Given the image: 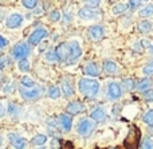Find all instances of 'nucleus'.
<instances>
[{
  "label": "nucleus",
  "mask_w": 153,
  "mask_h": 149,
  "mask_svg": "<svg viewBox=\"0 0 153 149\" xmlns=\"http://www.w3.org/2000/svg\"><path fill=\"white\" fill-rule=\"evenodd\" d=\"M55 51L59 58V62H63L65 64H74L82 56L81 44L76 40L61 43V44L56 46Z\"/></svg>",
  "instance_id": "nucleus-1"
},
{
  "label": "nucleus",
  "mask_w": 153,
  "mask_h": 149,
  "mask_svg": "<svg viewBox=\"0 0 153 149\" xmlns=\"http://www.w3.org/2000/svg\"><path fill=\"white\" fill-rule=\"evenodd\" d=\"M78 90L86 98H95L100 94V82L94 78H81L78 82Z\"/></svg>",
  "instance_id": "nucleus-2"
},
{
  "label": "nucleus",
  "mask_w": 153,
  "mask_h": 149,
  "mask_svg": "<svg viewBox=\"0 0 153 149\" xmlns=\"http://www.w3.org/2000/svg\"><path fill=\"white\" fill-rule=\"evenodd\" d=\"M140 140H141V130L137 126L132 125L129 129V133L126 134L124 140V148L125 149H137L140 147Z\"/></svg>",
  "instance_id": "nucleus-3"
},
{
  "label": "nucleus",
  "mask_w": 153,
  "mask_h": 149,
  "mask_svg": "<svg viewBox=\"0 0 153 149\" xmlns=\"http://www.w3.org/2000/svg\"><path fill=\"white\" fill-rule=\"evenodd\" d=\"M95 129V121H93L91 118H82L78 122L76 126V132L79 136L82 137H90L93 134Z\"/></svg>",
  "instance_id": "nucleus-4"
},
{
  "label": "nucleus",
  "mask_w": 153,
  "mask_h": 149,
  "mask_svg": "<svg viewBox=\"0 0 153 149\" xmlns=\"http://www.w3.org/2000/svg\"><path fill=\"white\" fill-rule=\"evenodd\" d=\"M19 91H20L22 97H23L26 101H36L38 98H40L43 94V89L42 87H24V86H20L19 87Z\"/></svg>",
  "instance_id": "nucleus-5"
},
{
  "label": "nucleus",
  "mask_w": 153,
  "mask_h": 149,
  "mask_svg": "<svg viewBox=\"0 0 153 149\" xmlns=\"http://www.w3.org/2000/svg\"><path fill=\"white\" fill-rule=\"evenodd\" d=\"M30 54V46L27 43H18L11 48V56L16 61H20V59L27 58Z\"/></svg>",
  "instance_id": "nucleus-6"
},
{
  "label": "nucleus",
  "mask_w": 153,
  "mask_h": 149,
  "mask_svg": "<svg viewBox=\"0 0 153 149\" xmlns=\"http://www.w3.org/2000/svg\"><path fill=\"white\" fill-rule=\"evenodd\" d=\"M48 36V31L45 28V27H39V28L34 30L31 32V35L28 36V44L32 46H36L38 43H40L45 38Z\"/></svg>",
  "instance_id": "nucleus-7"
},
{
  "label": "nucleus",
  "mask_w": 153,
  "mask_h": 149,
  "mask_svg": "<svg viewBox=\"0 0 153 149\" xmlns=\"http://www.w3.org/2000/svg\"><path fill=\"white\" fill-rule=\"evenodd\" d=\"M78 16L82 20H93V19L98 18V11L95 10V7L91 5H86V7H82L78 11Z\"/></svg>",
  "instance_id": "nucleus-8"
},
{
  "label": "nucleus",
  "mask_w": 153,
  "mask_h": 149,
  "mask_svg": "<svg viewBox=\"0 0 153 149\" xmlns=\"http://www.w3.org/2000/svg\"><path fill=\"white\" fill-rule=\"evenodd\" d=\"M23 24V16L20 13H11L5 20V26L11 30H15Z\"/></svg>",
  "instance_id": "nucleus-9"
},
{
  "label": "nucleus",
  "mask_w": 153,
  "mask_h": 149,
  "mask_svg": "<svg viewBox=\"0 0 153 149\" xmlns=\"http://www.w3.org/2000/svg\"><path fill=\"white\" fill-rule=\"evenodd\" d=\"M108 96L110 99H113V101H116V99H118L120 97L122 96V87L120 83L117 82H110L108 86Z\"/></svg>",
  "instance_id": "nucleus-10"
},
{
  "label": "nucleus",
  "mask_w": 153,
  "mask_h": 149,
  "mask_svg": "<svg viewBox=\"0 0 153 149\" xmlns=\"http://www.w3.org/2000/svg\"><path fill=\"white\" fill-rule=\"evenodd\" d=\"M87 32H89V36L93 40H101L105 36V28H103L101 24H94V26L89 27Z\"/></svg>",
  "instance_id": "nucleus-11"
},
{
  "label": "nucleus",
  "mask_w": 153,
  "mask_h": 149,
  "mask_svg": "<svg viewBox=\"0 0 153 149\" xmlns=\"http://www.w3.org/2000/svg\"><path fill=\"white\" fill-rule=\"evenodd\" d=\"M66 110H67V114L76 116V114H81V113H83L85 110H86V106H85L82 102L75 101V102H70V104L67 105Z\"/></svg>",
  "instance_id": "nucleus-12"
},
{
  "label": "nucleus",
  "mask_w": 153,
  "mask_h": 149,
  "mask_svg": "<svg viewBox=\"0 0 153 149\" xmlns=\"http://www.w3.org/2000/svg\"><path fill=\"white\" fill-rule=\"evenodd\" d=\"M8 140H10V144L12 145L15 149H24L27 147V141L23 137L18 136L15 133H10L8 134Z\"/></svg>",
  "instance_id": "nucleus-13"
},
{
  "label": "nucleus",
  "mask_w": 153,
  "mask_h": 149,
  "mask_svg": "<svg viewBox=\"0 0 153 149\" xmlns=\"http://www.w3.org/2000/svg\"><path fill=\"white\" fill-rule=\"evenodd\" d=\"M58 120H59V124H61V126H62L63 130L69 132L70 129L73 128V118H71L70 114H61L58 117Z\"/></svg>",
  "instance_id": "nucleus-14"
},
{
  "label": "nucleus",
  "mask_w": 153,
  "mask_h": 149,
  "mask_svg": "<svg viewBox=\"0 0 153 149\" xmlns=\"http://www.w3.org/2000/svg\"><path fill=\"white\" fill-rule=\"evenodd\" d=\"M90 118H91L93 121H95V122H103L106 118V112L102 109V107H97V109H94L91 112Z\"/></svg>",
  "instance_id": "nucleus-15"
},
{
  "label": "nucleus",
  "mask_w": 153,
  "mask_h": 149,
  "mask_svg": "<svg viewBox=\"0 0 153 149\" xmlns=\"http://www.w3.org/2000/svg\"><path fill=\"white\" fill-rule=\"evenodd\" d=\"M85 73L87 75H91V77H98L100 75V67L95 62H90L85 66Z\"/></svg>",
  "instance_id": "nucleus-16"
},
{
  "label": "nucleus",
  "mask_w": 153,
  "mask_h": 149,
  "mask_svg": "<svg viewBox=\"0 0 153 149\" xmlns=\"http://www.w3.org/2000/svg\"><path fill=\"white\" fill-rule=\"evenodd\" d=\"M62 93H63L65 97H71L74 94V87H73L71 82L69 79L62 81Z\"/></svg>",
  "instance_id": "nucleus-17"
},
{
  "label": "nucleus",
  "mask_w": 153,
  "mask_h": 149,
  "mask_svg": "<svg viewBox=\"0 0 153 149\" xmlns=\"http://www.w3.org/2000/svg\"><path fill=\"white\" fill-rule=\"evenodd\" d=\"M152 85H153L152 79H149V78H144V79L138 81V83L136 85V89H137L138 91H143V93H144V91L149 90Z\"/></svg>",
  "instance_id": "nucleus-18"
},
{
  "label": "nucleus",
  "mask_w": 153,
  "mask_h": 149,
  "mask_svg": "<svg viewBox=\"0 0 153 149\" xmlns=\"http://www.w3.org/2000/svg\"><path fill=\"white\" fill-rule=\"evenodd\" d=\"M103 70L106 73H109V74H113V73H116L118 70V64L113 61H105L103 62Z\"/></svg>",
  "instance_id": "nucleus-19"
},
{
  "label": "nucleus",
  "mask_w": 153,
  "mask_h": 149,
  "mask_svg": "<svg viewBox=\"0 0 153 149\" xmlns=\"http://www.w3.org/2000/svg\"><path fill=\"white\" fill-rule=\"evenodd\" d=\"M138 31L143 32V34H148L152 31V23L149 20H143L138 23Z\"/></svg>",
  "instance_id": "nucleus-20"
},
{
  "label": "nucleus",
  "mask_w": 153,
  "mask_h": 149,
  "mask_svg": "<svg viewBox=\"0 0 153 149\" xmlns=\"http://www.w3.org/2000/svg\"><path fill=\"white\" fill-rule=\"evenodd\" d=\"M129 8V5L124 4V3H118V4H116L113 8H111V12H113V15H121V13H124L125 11Z\"/></svg>",
  "instance_id": "nucleus-21"
},
{
  "label": "nucleus",
  "mask_w": 153,
  "mask_h": 149,
  "mask_svg": "<svg viewBox=\"0 0 153 149\" xmlns=\"http://www.w3.org/2000/svg\"><path fill=\"white\" fill-rule=\"evenodd\" d=\"M20 83H22V86H24V87H35V81L32 79L30 75H23L22 77V81H20Z\"/></svg>",
  "instance_id": "nucleus-22"
},
{
  "label": "nucleus",
  "mask_w": 153,
  "mask_h": 149,
  "mask_svg": "<svg viewBox=\"0 0 153 149\" xmlns=\"http://www.w3.org/2000/svg\"><path fill=\"white\" fill-rule=\"evenodd\" d=\"M31 142L34 145H38V147H40V145H45L46 142H47V136H46V134H38V136H35L34 139H32Z\"/></svg>",
  "instance_id": "nucleus-23"
},
{
  "label": "nucleus",
  "mask_w": 153,
  "mask_h": 149,
  "mask_svg": "<svg viewBox=\"0 0 153 149\" xmlns=\"http://www.w3.org/2000/svg\"><path fill=\"white\" fill-rule=\"evenodd\" d=\"M48 97H50L51 99H58L59 97H61V89L56 87V86H51V87L48 89Z\"/></svg>",
  "instance_id": "nucleus-24"
},
{
  "label": "nucleus",
  "mask_w": 153,
  "mask_h": 149,
  "mask_svg": "<svg viewBox=\"0 0 153 149\" xmlns=\"http://www.w3.org/2000/svg\"><path fill=\"white\" fill-rule=\"evenodd\" d=\"M18 67H19V70H20L22 73H27L30 70V61L27 58L20 59L19 63H18Z\"/></svg>",
  "instance_id": "nucleus-25"
},
{
  "label": "nucleus",
  "mask_w": 153,
  "mask_h": 149,
  "mask_svg": "<svg viewBox=\"0 0 153 149\" xmlns=\"http://www.w3.org/2000/svg\"><path fill=\"white\" fill-rule=\"evenodd\" d=\"M153 15V4H148L146 7H144L140 11V16L141 18H148V16Z\"/></svg>",
  "instance_id": "nucleus-26"
},
{
  "label": "nucleus",
  "mask_w": 153,
  "mask_h": 149,
  "mask_svg": "<svg viewBox=\"0 0 153 149\" xmlns=\"http://www.w3.org/2000/svg\"><path fill=\"white\" fill-rule=\"evenodd\" d=\"M143 120H144V122H145L146 125L153 126V110H148V112L144 114Z\"/></svg>",
  "instance_id": "nucleus-27"
},
{
  "label": "nucleus",
  "mask_w": 153,
  "mask_h": 149,
  "mask_svg": "<svg viewBox=\"0 0 153 149\" xmlns=\"http://www.w3.org/2000/svg\"><path fill=\"white\" fill-rule=\"evenodd\" d=\"M22 4L28 10H34L38 5V0H22Z\"/></svg>",
  "instance_id": "nucleus-28"
},
{
  "label": "nucleus",
  "mask_w": 153,
  "mask_h": 149,
  "mask_svg": "<svg viewBox=\"0 0 153 149\" xmlns=\"http://www.w3.org/2000/svg\"><path fill=\"white\" fill-rule=\"evenodd\" d=\"M46 59H47L48 62H56V61H59L58 55H56V51H47V53H46Z\"/></svg>",
  "instance_id": "nucleus-29"
},
{
  "label": "nucleus",
  "mask_w": 153,
  "mask_h": 149,
  "mask_svg": "<svg viewBox=\"0 0 153 149\" xmlns=\"http://www.w3.org/2000/svg\"><path fill=\"white\" fill-rule=\"evenodd\" d=\"M8 64H10V58H8L7 55H4V54H1V55H0V70L7 67Z\"/></svg>",
  "instance_id": "nucleus-30"
},
{
  "label": "nucleus",
  "mask_w": 153,
  "mask_h": 149,
  "mask_svg": "<svg viewBox=\"0 0 153 149\" xmlns=\"http://www.w3.org/2000/svg\"><path fill=\"white\" fill-rule=\"evenodd\" d=\"M136 85H137V83H136L133 79H125V81H124V87L128 91L133 90V89L136 87Z\"/></svg>",
  "instance_id": "nucleus-31"
},
{
  "label": "nucleus",
  "mask_w": 153,
  "mask_h": 149,
  "mask_svg": "<svg viewBox=\"0 0 153 149\" xmlns=\"http://www.w3.org/2000/svg\"><path fill=\"white\" fill-rule=\"evenodd\" d=\"M143 73L145 75H153V62H152V63H148V64H145V66H144Z\"/></svg>",
  "instance_id": "nucleus-32"
},
{
  "label": "nucleus",
  "mask_w": 153,
  "mask_h": 149,
  "mask_svg": "<svg viewBox=\"0 0 153 149\" xmlns=\"http://www.w3.org/2000/svg\"><path fill=\"white\" fill-rule=\"evenodd\" d=\"M59 19H61V12H59V11H53V12L50 13L51 21H59Z\"/></svg>",
  "instance_id": "nucleus-33"
},
{
  "label": "nucleus",
  "mask_w": 153,
  "mask_h": 149,
  "mask_svg": "<svg viewBox=\"0 0 153 149\" xmlns=\"http://www.w3.org/2000/svg\"><path fill=\"white\" fill-rule=\"evenodd\" d=\"M8 113H10L11 116H16V113H19V107L13 104H10L8 105Z\"/></svg>",
  "instance_id": "nucleus-34"
},
{
  "label": "nucleus",
  "mask_w": 153,
  "mask_h": 149,
  "mask_svg": "<svg viewBox=\"0 0 153 149\" xmlns=\"http://www.w3.org/2000/svg\"><path fill=\"white\" fill-rule=\"evenodd\" d=\"M141 149H153V142L149 139L144 140V142L141 144Z\"/></svg>",
  "instance_id": "nucleus-35"
},
{
  "label": "nucleus",
  "mask_w": 153,
  "mask_h": 149,
  "mask_svg": "<svg viewBox=\"0 0 153 149\" xmlns=\"http://www.w3.org/2000/svg\"><path fill=\"white\" fill-rule=\"evenodd\" d=\"M144 98L146 101H153V89H149V90L144 91Z\"/></svg>",
  "instance_id": "nucleus-36"
},
{
  "label": "nucleus",
  "mask_w": 153,
  "mask_h": 149,
  "mask_svg": "<svg viewBox=\"0 0 153 149\" xmlns=\"http://www.w3.org/2000/svg\"><path fill=\"white\" fill-rule=\"evenodd\" d=\"M141 1H143V0H129V7L132 8V10H136V8L141 4Z\"/></svg>",
  "instance_id": "nucleus-37"
},
{
  "label": "nucleus",
  "mask_w": 153,
  "mask_h": 149,
  "mask_svg": "<svg viewBox=\"0 0 153 149\" xmlns=\"http://www.w3.org/2000/svg\"><path fill=\"white\" fill-rule=\"evenodd\" d=\"M7 44H8V40L0 35V50H1V48H4V47H7Z\"/></svg>",
  "instance_id": "nucleus-38"
},
{
  "label": "nucleus",
  "mask_w": 153,
  "mask_h": 149,
  "mask_svg": "<svg viewBox=\"0 0 153 149\" xmlns=\"http://www.w3.org/2000/svg\"><path fill=\"white\" fill-rule=\"evenodd\" d=\"M100 1L101 0H87V3H89L91 7H97V5L100 4Z\"/></svg>",
  "instance_id": "nucleus-39"
},
{
  "label": "nucleus",
  "mask_w": 153,
  "mask_h": 149,
  "mask_svg": "<svg viewBox=\"0 0 153 149\" xmlns=\"http://www.w3.org/2000/svg\"><path fill=\"white\" fill-rule=\"evenodd\" d=\"M5 116V107L3 106V104L0 102V118H3Z\"/></svg>",
  "instance_id": "nucleus-40"
},
{
  "label": "nucleus",
  "mask_w": 153,
  "mask_h": 149,
  "mask_svg": "<svg viewBox=\"0 0 153 149\" xmlns=\"http://www.w3.org/2000/svg\"><path fill=\"white\" fill-rule=\"evenodd\" d=\"M149 53H151L152 55H153V46H151V47H149Z\"/></svg>",
  "instance_id": "nucleus-41"
},
{
  "label": "nucleus",
  "mask_w": 153,
  "mask_h": 149,
  "mask_svg": "<svg viewBox=\"0 0 153 149\" xmlns=\"http://www.w3.org/2000/svg\"><path fill=\"white\" fill-rule=\"evenodd\" d=\"M1 142H3V140H1V137H0V145H1Z\"/></svg>",
  "instance_id": "nucleus-42"
},
{
  "label": "nucleus",
  "mask_w": 153,
  "mask_h": 149,
  "mask_svg": "<svg viewBox=\"0 0 153 149\" xmlns=\"http://www.w3.org/2000/svg\"><path fill=\"white\" fill-rule=\"evenodd\" d=\"M38 149H45V148H38Z\"/></svg>",
  "instance_id": "nucleus-43"
},
{
  "label": "nucleus",
  "mask_w": 153,
  "mask_h": 149,
  "mask_svg": "<svg viewBox=\"0 0 153 149\" xmlns=\"http://www.w3.org/2000/svg\"><path fill=\"white\" fill-rule=\"evenodd\" d=\"M0 79H1V74H0Z\"/></svg>",
  "instance_id": "nucleus-44"
}]
</instances>
